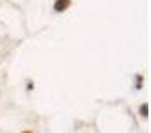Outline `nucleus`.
I'll return each instance as SVG.
<instances>
[{"mask_svg": "<svg viewBox=\"0 0 151 133\" xmlns=\"http://www.w3.org/2000/svg\"><path fill=\"white\" fill-rule=\"evenodd\" d=\"M70 5V0H56L55 3V11L57 12H63Z\"/></svg>", "mask_w": 151, "mask_h": 133, "instance_id": "nucleus-1", "label": "nucleus"}, {"mask_svg": "<svg viewBox=\"0 0 151 133\" xmlns=\"http://www.w3.org/2000/svg\"><path fill=\"white\" fill-rule=\"evenodd\" d=\"M147 109H149V105L147 104H143L141 107V109H139V113H141V115H143L145 117H147V115H149V113H147Z\"/></svg>", "mask_w": 151, "mask_h": 133, "instance_id": "nucleus-2", "label": "nucleus"}, {"mask_svg": "<svg viewBox=\"0 0 151 133\" xmlns=\"http://www.w3.org/2000/svg\"><path fill=\"white\" fill-rule=\"evenodd\" d=\"M24 133H32V132H24Z\"/></svg>", "mask_w": 151, "mask_h": 133, "instance_id": "nucleus-3", "label": "nucleus"}]
</instances>
